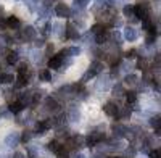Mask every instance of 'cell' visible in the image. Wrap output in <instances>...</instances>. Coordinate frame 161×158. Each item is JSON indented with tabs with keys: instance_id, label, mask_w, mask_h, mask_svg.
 <instances>
[{
	"instance_id": "cell-15",
	"label": "cell",
	"mask_w": 161,
	"mask_h": 158,
	"mask_svg": "<svg viewBox=\"0 0 161 158\" xmlns=\"http://www.w3.org/2000/svg\"><path fill=\"white\" fill-rule=\"evenodd\" d=\"M77 35H79V34H77V31L69 24L68 29H66V39H77Z\"/></svg>"
},
{
	"instance_id": "cell-25",
	"label": "cell",
	"mask_w": 161,
	"mask_h": 158,
	"mask_svg": "<svg viewBox=\"0 0 161 158\" xmlns=\"http://www.w3.org/2000/svg\"><path fill=\"white\" fill-rule=\"evenodd\" d=\"M69 120L73 121V123H76V121H79V111H76V110H71L69 111Z\"/></svg>"
},
{
	"instance_id": "cell-2",
	"label": "cell",
	"mask_w": 161,
	"mask_h": 158,
	"mask_svg": "<svg viewBox=\"0 0 161 158\" xmlns=\"http://www.w3.org/2000/svg\"><path fill=\"white\" fill-rule=\"evenodd\" d=\"M63 57H65V53H58V55H53L52 58L49 60V68L50 69H58V68H61V65H63Z\"/></svg>"
},
{
	"instance_id": "cell-28",
	"label": "cell",
	"mask_w": 161,
	"mask_h": 158,
	"mask_svg": "<svg viewBox=\"0 0 161 158\" xmlns=\"http://www.w3.org/2000/svg\"><path fill=\"white\" fill-rule=\"evenodd\" d=\"M95 41H97V44H103V42L107 41V34H105V32H100V34H97Z\"/></svg>"
},
{
	"instance_id": "cell-31",
	"label": "cell",
	"mask_w": 161,
	"mask_h": 158,
	"mask_svg": "<svg viewBox=\"0 0 161 158\" xmlns=\"http://www.w3.org/2000/svg\"><path fill=\"white\" fill-rule=\"evenodd\" d=\"M66 52L71 53V55H79V53H81V49H79V47H71V49L66 50Z\"/></svg>"
},
{
	"instance_id": "cell-12",
	"label": "cell",
	"mask_w": 161,
	"mask_h": 158,
	"mask_svg": "<svg viewBox=\"0 0 161 158\" xmlns=\"http://www.w3.org/2000/svg\"><path fill=\"white\" fill-rule=\"evenodd\" d=\"M13 82V76L8 73H0V84H11Z\"/></svg>"
},
{
	"instance_id": "cell-1",
	"label": "cell",
	"mask_w": 161,
	"mask_h": 158,
	"mask_svg": "<svg viewBox=\"0 0 161 158\" xmlns=\"http://www.w3.org/2000/svg\"><path fill=\"white\" fill-rule=\"evenodd\" d=\"M105 139V134H101V132H92L90 136H87L84 139V142L89 145V147H93V145H97L100 140H103Z\"/></svg>"
},
{
	"instance_id": "cell-39",
	"label": "cell",
	"mask_w": 161,
	"mask_h": 158,
	"mask_svg": "<svg viewBox=\"0 0 161 158\" xmlns=\"http://www.w3.org/2000/svg\"><path fill=\"white\" fill-rule=\"evenodd\" d=\"M76 158H87V157H85V155H82V153H77Z\"/></svg>"
},
{
	"instance_id": "cell-41",
	"label": "cell",
	"mask_w": 161,
	"mask_h": 158,
	"mask_svg": "<svg viewBox=\"0 0 161 158\" xmlns=\"http://www.w3.org/2000/svg\"><path fill=\"white\" fill-rule=\"evenodd\" d=\"M111 158H121V157H111Z\"/></svg>"
},
{
	"instance_id": "cell-34",
	"label": "cell",
	"mask_w": 161,
	"mask_h": 158,
	"mask_svg": "<svg viewBox=\"0 0 161 158\" xmlns=\"http://www.w3.org/2000/svg\"><path fill=\"white\" fill-rule=\"evenodd\" d=\"M126 153H127L129 157H134V155H135V148H134V147L127 148V150H126Z\"/></svg>"
},
{
	"instance_id": "cell-11",
	"label": "cell",
	"mask_w": 161,
	"mask_h": 158,
	"mask_svg": "<svg viewBox=\"0 0 161 158\" xmlns=\"http://www.w3.org/2000/svg\"><path fill=\"white\" fill-rule=\"evenodd\" d=\"M24 108L19 102H13V103H10L8 106V110H10V113H13V114H18V113H21V110Z\"/></svg>"
},
{
	"instance_id": "cell-30",
	"label": "cell",
	"mask_w": 161,
	"mask_h": 158,
	"mask_svg": "<svg viewBox=\"0 0 161 158\" xmlns=\"http://www.w3.org/2000/svg\"><path fill=\"white\" fill-rule=\"evenodd\" d=\"M18 69H19V76H24V74L27 73V65H26V63H21Z\"/></svg>"
},
{
	"instance_id": "cell-3",
	"label": "cell",
	"mask_w": 161,
	"mask_h": 158,
	"mask_svg": "<svg viewBox=\"0 0 161 158\" xmlns=\"http://www.w3.org/2000/svg\"><path fill=\"white\" fill-rule=\"evenodd\" d=\"M55 123L52 120H44V121H39V123L36 124V131L39 132V136H42V132H45L47 129H50Z\"/></svg>"
},
{
	"instance_id": "cell-8",
	"label": "cell",
	"mask_w": 161,
	"mask_h": 158,
	"mask_svg": "<svg viewBox=\"0 0 161 158\" xmlns=\"http://www.w3.org/2000/svg\"><path fill=\"white\" fill-rule=\"evenodd\" d=\"M118 111H119V108L115 106V103H111V102L105 105V113H107L108 116H116L118 118Z\"/></svg>"
},
{
	"instance_id": "cell-9",
	"label": "cell",
	"mask_w": 161,
	"mask_h": 158,
	"mask_svg": "<svg viewBox=\"0 0 161 158\" xmlns=\"http://www.w3.org/2000/svg\"><path fill=\"white\" fill-rule=\"evenodd\" d=\"M45 105H47V108L50 110V111H58V110H60V105L57 103V100H55V98H52V97H49L45 100Z\"/></svg>"
},
{
	"instance_id": "cell-38",
	"label": "cell",
	"mask_w": 161,
	"mask_h": 158,
	"mask_svg": "<svg viewBox=\"0 0 161 158\" xmlns=\"http://www.w3.org/2000/svg\"><path fill=\"white\" fill-rule=\"evenodd\" d=\"M15 158H24V155H23V153H19V152H16V153H15Z\"/></svg>"
},
{
	"instance_id": "cell-32",
	"label": "cell",
	"mask_w": 161,
	"mask_h": 158,
	"mask_svg": "<svg viewBox=\"0 0 161 158\" xmlns=\"http://www.w3.org/2000/svg\"><path fill=\"white\" fill-rule=\"evenodd\" d=\"M153 128H156V129H160V116H156V118H153L151 120V123H150Z\"/></svg>"
},
{
	"instance_id": "cell-4",
	"label": "cell",
	"mask_w": 161,
	"mask_h": 158,
	"mask_svg": "<svg viewBox=\"0 0 161 158\" xmlns=\"http://www.w3.org/2000/svg\"><path fill=\"white\" fill-rule=\"evenodd\" d=\"M55 13H57L60 18H68L69 13H71V10H69V7L65 5V3H58V5L55 7Z\"/></svg>"
},
{
	"instance_id": "cell-13",
	"label": "cell",
	"mask_w": 161,
	"mask_h": 158,
	"mask_svg": "<svg viewBox=\"0 0 161 158\" xmlns=\"http://www.w3.org/2000/svg\"><path fill=\"white\" fill-rule=\"evenodd\" d=\"M7 63H8V65H15V63H18V53L16 52H8V53H7Z\"/></svg>"
},
{
	"instance_id": "cell-24",
	"label": "cell",
	"mask_w": 161,
	"mask_h": 158,
	"mask_svg": "<svg viewBox=\"0 0 161 158\" xmlns=\"http://www.w3.org/2000/svg\"><path fill=\"white\" fill-rule=\"evenodd\" d=\"M113 94H115L116 97H119L121 94H124V89H123V84H116L115 87H113Z\"/></svg>"
},
{
	"instance_id": "cell-7",
	"label": "cell",
	"mask_w": 161,
	"mask_h": 158,
	"mask_svg": "<svg viewBox=\"0 0 161 158\" xmlns=\"http://www.w3.org/2000/svg\"><path fill=\"white\" fill-rule=\"evenodd\" d=\"M137 31L134 29V27H126L124 29V39L126 41H131V42H134L135 39H137Z\"/></svg>"
},
{
	"instance_id": "cell-6",
	"label": "cell",
	"mask_w": 161,
	"mask_h": 158,
	"mask_svg": "<svg viewBox=\"0 0 161 158\" xmlns=\"http://www.w3.org/2000/svg\"><path fill=\"white\" fill-rule=\"evenodd\" d=\"M18 142H19V134L18 132H10L5 139V144L8 145V147H16Z\"/></svg>"
},
{
	"instance_id": "cell-16",
	"label": "cell",
	"mask_w": 161,
	"mask_h": 158,
	"mask_svg": "<svg viewBox=\"0 0 161 158\" xmlns=\"http://www.w3.org/2000/svg\"><path fill=\"white\" fill-rule=\"evenodd\" d=\"M126 102H127V105H132L137 102V94L135 92H127L126 94Z\"/></svg>"
},
{
	"instance_id": "cell-20",
	"label": "cell",
	"mask_w": 161,
	"mask_h": 158,
	"mask_svg": "<svg viewBox=\"0 0 161 158\" xmlns=\"http://www.w3.org/2000/svg\"><path fill=\"white\" fill-rule=\"evenodd\" d=\"M101 68H103V65H101L100 61H93L92 63V66H90V71H92L93 74H97V73H100Z\"/></svg>"
},
{
	"instance_id": "cell-14",
	"label": "cell",
	"mask_w": 161,
	"mask_h": 158,
	"mask_svg": "<svg viewBox=\"0 0 161 158\" xmlns=\"http://www.w3.org/2000/svg\"><path fill=\"white\" fill-rule=\"evenodd\" d=\"M7 24L10 27H13V29H16V27H19V19L16 16H8L7 18Z\"/></svg>"
},
{
	"instance_id": "cell-35",
	"label": "cell",
	"mask_w": 161,
	"mask_h": 158,
	"mask_svg": "<svg viewBox=\"0 0 161 158\" xmlns=\"http://www.w3.org/2000/svg\"><path fill=\"white\" fill-rule=\"evenodd\" d=\"M135 55H137L135 50H131V52H127V58H129V60H132V58H135Z\"/></svg>"
},
{
	"instance_id": "cell-23",
	"label": "cell",
	"mask_w": 161,
	"mask_h": 158,
	"mask_svg": "<svg viewBox=\"0 0 161 158\" xmlns=\"http://www.w3.org/2000/svg\"><path fill=\"white\" fill-rule=\"evenodd\" d=\"M31 137H32V132H31V131H24V132L21 134V136H19V140L26 144V142L31 140Z\"/></svg>"
},
{
	"instance_id": "cell-37",
	"label": "cell",
	"mask_w": 161,
	"mask_h": 158,
	"mask_svg": "<svg viewBox=\"0 0 161 158\" xmlns=\"http://www.w3.org/2000/svg\"><path fill=\"white\" fill-rule=\"evenodd\" d=\"M52 52H53V45H52V44H49V47H47V55H50Z\"/></svg>"
},
{
	"instance_id": "cell-27",
	"label": "cell",
	"mask_w": 161,
	"mask_h": 158,
	"mask_svg": "<svg viewBox=\"0 0 161 158\" xmlns=\"http://www.w3.org/2000/svg\"><path fill=\"white\" fill-rule=\"evenodd\" d=\"M92 32L93 34H100V32H105V26L103 24H95L92 27Z\"/></svg>"
},
{
	"instance_id": "cell-22",
	"label": "cell",
	"mask_w": 161,
	"mask_h": 158,
	"mask_svg": "<svg viewBox=\"0 0 161 158\" xmlns=\"http://www.w3.org/2000/svg\"><path fill=\"white\" fill-rule=\"evenodd\" d=\"M57 157H58V158H69V155H68V150L65 148V145H61V147L58 148Z\"/></svg>"
},
{
	"instance_id": "cell-33",
	"label": "cell",
	"mask_w": 161,
	"mask_h": 158,
	"mask_svg": "<svg viewBox=\"0 0 161 158\" xmlns=\"http://www.w3.org/2000/svg\"><path fill=\"white\" fill-rule=\"evenodd\" d=\"M139 68H142L143 71H147V69H148V65H147V61H145L143 58H140V61H139Z\"/></svg>"
},
{
	"instance_id": "cell-40",
	"label": "cell",
	"mask_w": 161,
	"mask_h": 158,
	"mask_svg": "<svg viewBox=\"0 0 161 158\" xmlns=\"http://www.w3.org/2000/svg\"><path fill=\"white\" fill-rule=\"evenodd\" d=\"M95 158H105V155H100L99 153V155H95Z\"/></svg>"
},
{
	"instance_id": "cell-5",
	"label": "cell",
	"mask_w": 161,
	"mask_h": 158,
	"mask_svg": "<svg viewBox=\"0 0 161 158\" xmlns=\"http://www.w3.org/2000/svg\"><path fill=\"white\" fill-rule=\"evenodd\" d=\"M21 39L23 41H34L36 39V31H34V27L32 26H27L23 29V32H21Z\"/></svg>"
},
{
	"instance_id": "cell-17",
	"label": "cell",
	"mask_w": 161,
	"mask_h": 158,
	"mask_svg": "<svg viewBox=\"0 0 161 158\" xmlns=\"http://www.w3.org/2000/svg\"><path fill=\"white\" fill-rule=\"evenodd\" d=\"M26 84H27V79H26V76H19V74H18L16 82H15V87H24Z\"/></svg>"
},
{
	"instance_id": "cell-26",
	"label": "cell",
	"mask_w": 161,
	"mask_h": 158,
	"mask_svg": "<svg viewBox=\"0 0 161 158\" xmlns=\"http://www.w3.org/2000/svg\"><path fill=\"white\" fill-rule=\"evenodd\" d=\"M137 81H139V79H137V76H134V74H127V76L124 78V82H127V84H135Z\"/></svg>"
},
{
	"instance_id": "cell-18",
	"label": "cell",
	"mask_w": 161,
	"mask_h": 158,
	"mask_svg": "<svg viewBox=\"0 0 161 158\" xmlns=\"http://www.w3.org/2000/svg\"><path fill=\"white\" fill-rule=\"evenodd\" d=\"M123 13H124V16L132 18V16H134V5H126L124 10H123Z\"/></svg>"
},
{
	"instance_id": "cell-21",
	"label": "cell",
	"mask_w": 161,
	"mask_h": 158,
	"mask_svg": "<svg viewBox=\"0 0 161 158\" xmlns=\"http://www.w3.org/2000/svg\"><path fill=\"white\" fill-rule=\"evenodd\" d=\"M47 147H49V150H50V152H53V153H57V152H58V148H60V147H61V145H60V144H58V142H57V140H52V142H49V145H47Z\"/></svg>"
},
{
	"instance_id": "cell-29",
	"label": "cell",
	"mask_w": 161,
	"mask_h": 158,
	"mask_svg": "<svg viewBox=\"0 0 161 158\" xmlns=\"http://www.w3.org/2000/svg\"><path fill=\"white\" fill-rule=\"evenodd\" d=\"M40 78L44 79V81H50V79H52V74H50L49 69H44V71L40 73Z\"/></svg>"
},
{
	"instance_id": "cell-36",
	"label": "cell",
	"mask_w": 161,
	"mask_h": 158,
	"mask_svg": "<svg viewBox=\"0 0 161 158\" xmlns=\"http://www.w3.org/2000/svg\"><path fill=\"white\" fill-rule=\"evenodd\" d=\"M150 158H160V150H153L150 153Z\"/></svg>"
},
{
	"instance_id": "cell-10",
	"label": "cell",
	"mask_w": 161,
	"mask_h": 158,
	"mask_svg": "<svg viewBox=\"0 0 161 158\" xmlns=\"http://www.w3.org/2000/svg\"><path fill=\"white\" fill-rule=\"evenodd\" d=\"M113 134L118 136V137H121V136H124V134H127V129H126L123 124H115L113 126Z\"/></svg>"
},
{
	"instance_id": "cell-19",
	"label": "cell",
	"mask_w": 161,
	"mask_h": 158,
	"mask_svg": "<svg viewBox=\"0 0 161 158\" xmlns=\"http://www.w3.org/2000/svg\"><path fill=\"white\" fill-rule=\"evenodd\" d=\"M131 116V110H129V106H126V108H123L121 111H118V118L119 120H124V118H129Z\"/></svg>"
}]
</instances>
